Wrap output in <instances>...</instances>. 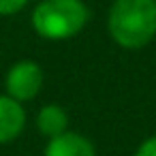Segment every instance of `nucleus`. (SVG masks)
<instances>
[{
	"instance_id": "7",
	"label": "nucleus",
	"mask_w": 156,
	"mask_h": 156,
	"mask_svg": "<svg viewBox=\"0 0 156 156\" xmlns=\"http://www.w3.org/2000/svg\"><path fill=\"white\" fill-rule=\"evenodd\" d=\"M30 0H0V17H13L28 7Z\"/></svg>"
},
{
	"instance_id": "5",
	"label": "nucleus",
	"mask_w": 156,
	"mask_h": 156,
	"mask_svg": "<svg viewBox=\"0 0 156 156\" xmlns=\"http://www.w3.org/2000/svg\"><path fill=\"white\" fill-rule=\"evenodd\" d=\"M43 156H98L92 139L81 133L66 130L58 137L47 139L43 147Z\"/></svg>"
},
{
	"instance_id": "6",
	"label": "nucleus",
	"mask_w": 156,
	"mask_h": 156,
	"mask_svg": "<svg viewBox=\"0 0 156 156\" xmlns=\"http://www.w3.org/2000/svg\"><path fill=\"white\" fill-rule=\"evenodd\" d=\"M34 124H37V130L45 139L58 137L69 130V111L58 103H47L37 111Z\"/></svg>"
},
{
	"instance_id": "1",
	"label": "nucleus",
	"mask_w": 156,
	"mask_h": 156,
	"mask_svg": "<svg viewBox=\"0 0 156 156\" xmlns=\"http://www.w3.org/2000/svg\"><path fill=\"white\" fill-rule=\"evenodd\" d=\"M107 32L126 51L143 49L156 37V0H113L107 13Z\"/></svg>"
},
{
	"instance_id": "4",
	"label": "nucleus",
	"mask_w": 156,
	"mask_h": 156,
	"mask_svg": "<svg viewBox=\"0 0 156 156\" xmlns=\"http://www.w3.org/2000/svg\"><path fill=\"white\" fill-rule=\"evenodd\" d=\"M28 115L22 103L15 98L0 94V145L13 143L26 128Z\"/></svg>"
},
{
	"instance_id": "2",
	"label": "nucleus",
	"mask_w": 156,
	"mask_h": 156,
	"mask_svg": "<svg viewBox=\"0 0 156 156\" xmlns=\"http://www.w3.org/2000/svg\"><path fill=\"white\" fill-rule=\"evenodd\" d=\"M90 20L83 0H41L32 9L30 26L45 41H69L77 37Z\"/></svg>"
},
{
	"instance_id": "3",
	"label": "nucleus",
	"mask_w": 156,
	"mask_h": 156,
	"mask_svg": "<svg viewBox=\"0 0 156 156\" xmlns=\"http://www.w3.org/2000/svg\"><path fill=\"white\" fill-rule=\"evenodd\" d=\"M43 83H45V73L41 64L37 60L24 58L9 66L5 75V94L24 105L41 94Z\"/></svg>"
},
{
	"instance_id": "8",
	"label": "nucleus",
	"mask_w": 156,
	"mask_h": 156,
	"mask_svg": "<svg viewBox=\"0 0 156 156\" xmlns=\"http://www.w3.org/2000/svg\"><path fill=\"white\" fill-rule=\"evenodd\" d=\"M133 156H156V135L145 137V139L137 145V150H135Z\"/></svg>"
}]
</instances>
